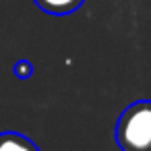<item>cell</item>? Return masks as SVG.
I'll list each match as a JSON object with an SVG mask.
<instances>
[{"mask_svg":"<svg viewBox=\"0 0 151 151\" xmlns=\"http://www.w3.org/2000/svg\"><path fill=\"white\" fill-rule=\"evenodd\" d=\"M33 2L48 15H70L81 9L85 0H33Z\"/></svg>","mask_w":151,"mask_h":151,"instance_id":"obj_3","label":"cell"},{"mask_svg":"<svg viewBox=\"0 0 151 151\" xmlns=\"http://www.w3.org/2000/svg\"><path fill=\"white\" fill-rule=\"evenodd\" d=\"M13 73H15L17 79H23L25 81V79H29L33 75V64L29 60H17L15 66H13Z\"/></svg>","mask_w":151,"mask_h":151,"instance_id":"obj_4","label":"cell"},{"mask_svg":"<svg viewBox=\"0 0 151 151\" xmlns=\"http://www.w3.org/2000/svg\"><path fill=\"white\" fill-rule=\"evenodd\" d=\"M0 151H40L37 145L15 130H6V132H0Z\"/></svg>","mask_w":151,"mask_h":151,"instance_id":"obj_2","label":"cell"},{"mask_svg":"<svg viewBox=\"0 0 151 151\" xmlns=\"http://www.w3.org/2000/svg\"><path fill=\"white\" fill-rule=\"evenodd\" d=\"M116 145L122 151H151V99H139L120 114Z\"/></svg>","mask_w":151,"mask_h":151,"instance_id":"obj_1","label":"cell"}]
</instances>
